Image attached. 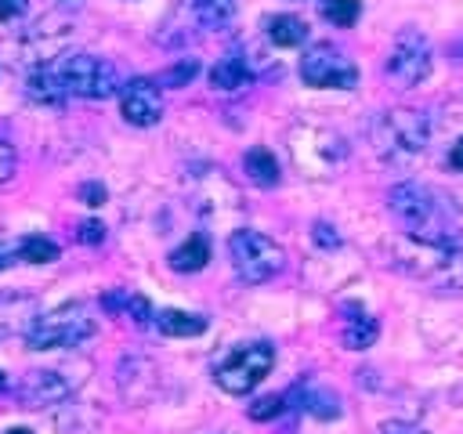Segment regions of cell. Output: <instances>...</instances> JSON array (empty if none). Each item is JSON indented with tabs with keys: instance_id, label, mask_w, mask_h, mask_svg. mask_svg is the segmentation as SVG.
Listing matches in <instances>:
<instances>
[{
	"instance_id": "obj_13",
	"label": "cell",
	"mask_w": 463,
	"mask_h": 434,
	"mask_svg": "<svg viewBox=\"0 0 463 434\" xmlns=\"http://www.w3.org/2000/svg\"><path fill=\"white\" fill-rule=\"evenodd\" d=\"M25 94H29L33 101H40V105H61V101L69 98L58 65H36V69L29 72V80H25Z\"/></svg>"
},
{
	"instance_id": "obj_21",
	"label": "cell",
	"mask_w": 463,
	"mask_h": 434,
	"mask_svg": "<svg viewBox=\"0 0 463 434\" xmlns=\"http://www.w3.org/2000/svg\"><path fill=\"white\" fill-rule=\"evenodd\" d=\"M376 333H380L376 318L365 315V311H358V307H351V318L344 322V344H347L351 351H365V347L376 340Z\"/></svg>"
},
{
	"instance_id": "obj_16",
	"label": "cell",
	"mask_w": 463,
	"mask_h": 434,
	"mask_svg": "<svg viewBox=\"0 0 463 434\" xmlns=\"http://www.w3.org/2000/svg\"><path fill=\"white\" fill-rule=\"evenodd\" d=\"M206 315H195V311H181V307H163L156 315V329L163 336H199L206 333Z\"/></svg>"
},
{
	"instance_id": "obj_32",
	"label": "cell",
	"mask_w": 463,
	"mask_h": 434,
	"mask_svg": "<svg viewBox=\"0 0 463 434\" xmlns=\"http://www.w3.org/2000/svg\"><path fill=\"white\" fill-rule=\"evenodd\" d=\"M315 242H322V246H336V242H340V235H333V228L318 221V224H315Z\"/></svg>"
},
{
	"instance_id": "obj_26",
	"label": "cell",
	"mask_w": 463,
	"mask_h": 434,
	"mask_svg": "<svg viewBox=\"0 0 463 434\" xmlns=\"http://www.w3.org/2000/svg\"><path fill=\"white\" fill-rule=\"evenodd\" d=\"M199 72V61L195 58H184V61H177V65H170L156 83H163V87H184L192 76Z\"/></svg>"
},
{
	"instance_id": "obj_14",
	"label": "cell",
	"mask_w": 463,
	"mask_h": 434,
	"mask_svg": "<svg viewBox=\"0 0 463 434\" xmlns=\"http://www.w3.org/2000/svg\"><path fill=\"white\" fill-rule=\"evenodd\" d=\"M286 401H300L311 416H318V420H333V416H340V398L333 394V391H326V387H311V383H297L289 394H286Z\"/></svg>"
},
{
	"instance_id": "obj_11",
	"label": "cell",
	"mask_w": 463,
	"mask_h": 434,
	"mask_svg": "<svg viewBox=\"0 0 463 434\" xmlns=\"http://www.w3.org/2000/svg\"><path fill=\"white\" fill-rule=\"evenodd\" d=\"M72 394V383L65 380V373L58 369H33L22 383H18V401L22 409H51L58 401H65Z\"/></svg>"
},
{
	"instance_id": "obj_27",
	"label": "cell",
	"mask_w": 463,
	"mask_h": 434,
	"mask_svg": "<svg viewBox=\"0 0 463 434\" xmlns=\"http://www.w3.org/2000/svg\"><path fill=\"white\" fill-rule=\"evenodd\" d=\"M14 163H18V156H14V145L7 141V137H0V184L14 174Z\"/></svg>"
},
{
	"instance_id": "obj_33",
	"label": "cell",
	"mask_w": 463,
	"mask_h": 434,
	"mask_svg": "<svg viewBox=\"0 0 463 434\" xmlns=\"http://www.w3.org/2000/svg\"><path fill=\"white\" fill-rule=\"evenodd\" d=\"M14 257H18V246H11V242H0V271H4V268H7Z\"/></svg>"
},
{
	"instance_id": "obj_15",
	"label": "cell",
	"mask_w": 463,
	"mask_h": 434,
	"mask_svg": "<svg viewBox=\"0 0 463 434\" xmlns=\"http://www.w3.org/2000/svg\"><path fill=\"white\" fill-rule=\"evenodd\" d=\"M250 80H253V72H250L246 58L235 54V51L224 54V58L210 69V87H213V90H242Z\"/></svg>"
},
{
	"instance_id": "obj_20",
	"label": "cell",
	"mask_w": 463,
	"mask_h": 434,
	"mask_svg": "<svg viewBox=\"0 0 463 434\" xmlns=\"http://www.w3.org/2000/svg\"><path fill=\"white\" fill-rule=\"evenodd\" d=\"M268 40L275 47H300L307 40V25L297 14H271L268 18Z\"/></svg>"
},
{
	"instance_id": "obj_28",
	"label": "cell",
	"mask_w": 463,
	"mask_h": 434,
	"mask_svg": "<svg viewBox=\"0 0 463 434\" xmlns=\"http://www.w3.org/2000/svg\"><path fill=\"white\" fill-rule=\"evenodd\" d=\"M380 434H427V430L416 423H405V420H387V423H380Z\"/></svg>"
},
{
	"instance_id": "obj_8",
	"label": "cell",
	"mask_w": 463,
	"mask_h": 434,
	"mask_svg": "<svg viewBox=\"0 0 463 434\" xmlns=\"http://www.w3.org/2000/svg\"><path fill=\"white\" fill-rule=\"evenodd\" d=\"M300 80L307 87H322V90H351L358 83V69L340 47L311 43L300 54Z\"/></svg>"
},
{
	"instance_id": "obj_19",
	"label": "cell",
	"mask_w": 463,
	"mask_h": 434,
	"mask_svg": "<svg viewBox=\"0 0 463 434\" xmlns=\"http://www.w3.org/2000/svg\"><path fill=\"white\" fill-rule=\"evenodd\" d=\"M242 170H246V177L253 181V184H260V188H275L279 184V163H275V156L268 152V148H250L246 156H242Z\"/></svg>"
},
{
	"instance_id": "obj_34",
	"label": "cell",
	"mask_w": 463,
	"mask_h": 434,
	"mask_svg": "<svg viewBox=\"0 0 463 434\" xmlns=\"http://www.w3.org/2000/svg\"><path fill=\"white\" fill-rule=\"evenodd\" d=\"M449 163H452L456 170H463V137L452 145V152H449Z\"/></svg>"
},
{
	"instance_id": "obj_4",
	"label": "cell",
	"mask_w": 463,
	"mask_h": 434,
	"mask_svg": "<svg viewBox=\"0 0 463 434\" xmlns=\"http://www.w3.org/2000/svg\"><path fill=\"white\" fill-rule=\"evenodd\" d=\"M228 257H232V268L242 282L257 286V282H268L282 271L286 264V253L275 239H268L264 231H253V228H239L232 231L228 239Z\"/></svg>"
},
{
	"instance_id": "obj_3",
	"label": "cell",
	"mask_w": 463,
	"mask_h": 434,
	"mask_svg": "<svg viewBox=\"0 0 463 434\" xmlns=\"http://www.w3.org/2000/svg\"><path fill=\"white\" fill-rule=\"evenodd\" d=\"M398 264L438 289H463V246L423 242L405 235L398 242Z\"/></svg>"
},
{
	"instance_id": "obj_23",
	"label": "cell",
	"mask_w": 463,
	"mask_h": 434,
	"mask_svg": "<svg viewBox=\"0 0 463 434\" xmlns=\"http://www.w3.org/2000/svg\"><path fill=\"white\" fill-rule=\"evenodd\" d=\"M18 260H25V264H51V260H58V242H51L47 235H25L18 242Z\"/></svg>"
},
{
	"instance_id": "obj_5",
	"label": "cell",
	"mask_w": 463,
	"mask_h": 434,
	"mask_svg": "<svg viewBox=\"0 0 463 434\" xmlns=\"http://www.w3.org/2000/svg\"><path fill=\"white\" fill-rule=\"evenodd\" d=\"M90 333H94L90 311L83 304H61L33 322L25 344L33 351H58V347H80L83 340H90Z\"/></svg>"
},
{
	"instance_id": "obj_18",
	"label": "cell",
	"mask_w": 463,
	"mask_h": 434,
	"mask_svg": "<svg viewBox=\"0 0 463 434\" xmlns=\"http://www.w3.org/2000/svg\"><path fill=\"white\" fill-rule=\"evenodd\" d=\"M101 307H105V311H116V315H127V318L137 322V326H145L148 318H156V315H152V304H148L141 293H130V289L105 293V297H101Z\"/></svg>"
},
{
	"instance_id": "obj_10",
	"label": "cell",
	"mask_w": 463,
	"mask_h": 434,
	"mask_svg": "<svg viewBox=\"0 0 463 434\" xmlns=\"http://www.w3.org/2000/svg\"><path fill=\"white\" fill-rule=\"evenodd\" d=\"M119 112H123V119L127 123H134V127H152V123H159V116H163V94H159V83L156 80H130V83H123V90H119Z\"/></svg>"
},
{
	"instance_id": "obj_7",
	"label": "cell",
	"mask_w": 463,
	"mask_h": 434,
	"mask_svg": "<svg viewBox=\"0 0 463 434\" xmlns=\"http://www.w3.org/2000/svg\"><path fill=\"white\" fill-rule=\"evenodd\" d=\"M61 80H65V90L76 94V98H112L119 87V72L112 61L98 58V54H69L61 65H58Z\"/></svg>"
},
{
	"instance_id": "obj_35",
	"label": "cell",
	"mask_w": 463,
	"mask_h": 434,
	"mask_svg": "<svg viewBox=\"0 0 463 434\" xmlns=\"http://www.w3.org/2000/svg\"><path fill=\"white\" fill-rule=\"evenodd\" d=\"M449 51H452V58H456V61H463V33H459V36L449 43Z\"/></svg>"
},
{
	"instance_id": "obj_1",
	"label": "cell",
	"mask_w": 463,
	"mask_h": 434,
	"mask_svg": "<svg viewBox=\"0 0 463 434\" xmlns=\"http://www.w3.org/2000/svg\"><path fill=\"white\" fill-rule=\"evenodd\" d=\"M387 203H391V213L402 221L409 239L463 246V228H459L456 206L438 188L420 184V181H398L387 192Z\"/></svg>"
},
{
	"instance_id": "obj_24",
	"label": "cell",
	"mask_w": 463,
	"mask_h": 434,
	"mask_svg": "<svg viewBox=\"0 0 463 434\" xmlns=\"http://www.w3.org/2000/svg\"><path fill=\"white\" fill-rule=\"evenodd\" d=\"M358 0H322V18L326 22H333V25H340V29H347V25H354L358 22Z\"/></svg>"
},
{
	"instance_id": "obj_17",
	"label": "cell",
	"mask_w": 463,
	"mask_h": 434,
	"mask_svg": "<svg viewBox=\"0 0 463 434\" xmlns=\"http://www.w3.org/2000/svg\"><path fill=\"white\" fill-rule=\"evenodd\" d=\"M206 260H210V239L203 235V231H195V235H188L174 253H170V268L174 271H203L206 268Z\"/></svg>"
},
{
	"instance_id": "obj_37",
	"label": "cell",
	"mask_w": 463,
	"mask_h": 434,
	"mask_svg": "<svg viewBox=\"0 0 463 434\" xmlns=\"http://www.w3.org/2000/svg\"><path fill=\"white\" fill-rule=\"evenodd\" d=\"M4 387H7V380H4V373H0V391H4Z\"/></svg>"
},
{
	"instance_id": "obj_9",
	"label": "cell",
	"mask_w": 463,
	"mask_h": 434,
	"mask_svg": "<svg viewBox=\"0 0 463 434\" xmlns=\"http://www.w3.org/2000/svg\"><path fill=\"white\" fill-rule=\"evenodd\" d=\"M430 65H434L430 40L420 29H402L387 54V76L402 87H416L430 76Z\"/></svg>"
},
{
	"instance_id": "obj_31",
	"label": "cell",
	"mask_w": 463,
	"mask_h": 434,
	"mask_svg": "<svg viewBox=\"0 0 463 434\" xmlns=\"http://www.w3.org/2000/svg\"><path fill=\"white\" fill-rule=\"evenodd\" d=\"M80 195H83L90 206H101V203H105V188H101V184H83Z\"/></svg>"
},
{
	"instance_id": "obj_6",
	"label": "cell",
	"mask_w": 463,
	"mask_h": 434,
	"mask_svg": "<svg viewBox=\"0 0 463 434\" xmlns=\"http://www.w3.org/2000/svg\"><path fill=\"white\" fill-rule=\"evenodd\" d=\"M275 365V347L264 344V340H253V344H239L232 347L217 369H213V383L224 391V394H250Z\"/></svg>"
},
{
	"instance_id": "obj_22",
	"label": "cell",
	"mask_w": 463,
	"mask_h": 434,
	"mask_svg": "<svg viewBox=\"0 0 463 434\" xmlns=\"http://www.w3.org/2000/svg\"><path fill=\"white\" fill-rule=\"evenodd\" d=\"M192 7L206 29H224L235 18V0H192Z\"/></svg>"
},
{
	"instance_id": "obj_29",
	"label": "cell",
	"mask_w": 463,
	"mask_h": 434,
	"mask_svg": "<svg viewBox=\"0 0 463 434\" xmlns=\"http://www.w3.org/2000/svg\"><path fill=\"white\" fill-rule=\"evenodd\" d=\"M105 239V224L101 221H83L80 224V242H101Z\"/></svg>"
},
{
	"instance_id": "obj_36",
	"label": "cell",
	"mask_w": 463,
	"mask_h": 434,
	"mask_svg": "<svg viewBox=\"0 0 463 434\" xmlns=\"http://www.w3.org/2000/svg\"><path fill=\"white\" fill-rule=\"evenodd\" d=\"M4 434H33V430H25V427H11V430H4Z\"/></svg>"
},
{
	"instance_id": "obj_12",
	"label": "cell",
	"mask_w": 463,
	"mask_h": 434,
	"mask_svg": "<svg viewBox=\"0 0 463 434\" xmlns=\"http://www.w3.org/2000/svg\"><path fill=\"white\" fill-rule=\"evenodd\" d=\"M36 318V300L29 293H0V340L25 336Z\"/></svg>"
},
{
	"instance_id": "obj_2",
	"label": "cell",
	"mask_w": 463,
	"mask_h": 434,
	"mask_svg": "<svg viewBox=\"0 0 463 434\" xmlns=\"http://www.w3.org/2000/svg\"><path fill=\"white\" fill-rule=\"evenodd\" d=\"M369 137H373V148L380 159L409 163V159L423 156V148L430 141V123L416 108H383V112H376Z\"/></svg>"
},
{
	"instance_id": "obj_30",
	"label": "cell",
	"mask_w": 463,
	"mask_h": 434,
	"mask_svg": "<svg viewBox=\"0 0 463 434\" xmlns=\"http://www.w3.org/2000/svg\"><path fill=\"white\" fill-rule=\"evenodd\" d=\"M25 7H29V0H0V22H11V18H18Z\"/></svg>"
},
{
	"instance_id": "obj_25",
	"label": "cell",
	"mask_w": 463,
	"mask_h": 434,
	"mask_svg": "<svg viewBox=\"0 0 463 434\" xmlns=\"http://www.w3.org/2000/svg\"><path fill=\"white\" fill-rule=\"evenodd\" d=\"M286 394H264V398H257L253 405H250V420H275V416H282L286 412Z\"/></svg>"
}]
</instances>
